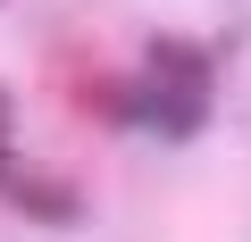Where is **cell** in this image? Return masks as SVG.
<instances>
[{
  "label": "cell",
  "mask_w": 251,
  "mask_h": 242,
  "mask_svg": "<svg viewBox=\"0 0 251 242\" xmlns=\"http://www.w3.org/2000/svg\"><path fill=\"white\" fill-rule=\"evenodd\" d=\"M134 109L151 117L159 134H193L201 109H209V67H201V50L159 42V50H151V84L134 92Z\"/></svg>",
  "instance_id": "cell-1"
},
{
  "label": "cell",
  "mask_w": 251,
  "mask_h": 242,
  "mask_svg": "<svg viewBox=\"0 0 251 242\" xmlns=\"http://www.w3.org/2000/svg\"><path fill=\"white\" fill-rule=\"evenodd\" d=\"M25 209H34V217H75V192H59V184H25Z\"/></svg>",
  "instance_id": "cell-2"
},
{
  "label": "cell",
  "mask_w": 251,
  "mask_h": 242,
  "mask_svg": "<svg viewBox=\"0 0 251 242\" xmlns=\"http://www.w3.org/2000/svg\"><path fill=\"white\" fill-rule=\"evenodd\" d=\"M0 126H9V92H0Z\"/></svg>",
  "instance_id": "cell-3"
},
{
  "label": "cell",
  "mask_w": 251,
  "mask_h": 242,
  "mask_svg": "<svg viewBox=\"0 0 251 242\" xmlns=\"http://www.w3.org/2000/svg\"><path fill=\"white\" fill-rule=\"evenodd\" d=\"M0 167H9V159H0Z\"/></svg>",
  "instance_id": "cell-4"
}]
</instances>
